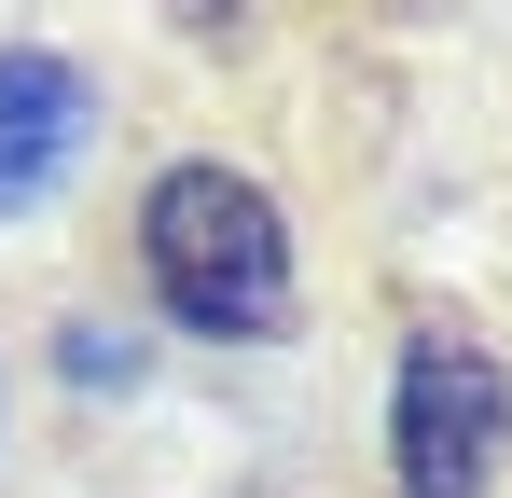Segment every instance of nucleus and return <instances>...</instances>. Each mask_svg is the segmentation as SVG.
<instances>
[{"instance_id":"1","label":"nucleus","mask_w":512,"mask_h":498,"mask_svg":"<svg viewBox=\"0 0 512 498\" xmlns=\"http://www.w3.org/2000/svg\"><path fill=\"white\" fill-rule=\"evenodd\" d=\"M139 263H153L180 332H277L291 319V236H277L263 180H236V166H167L153 208H139Z\"/></svg>"},{"instance_id":"2","label":"nucleus","mask_w":512,"mask_h":498,"mask_svg":"<svg viewBox=\"0 0 512 498\" xmlns=\"http://www.w3.org/2000/svg\"><path fill=\"white\" fill-rule=\"evenodd\" d=\"M499 443H512V388L485 346L429 332L402 360V402H388V457H402V498H485L499 485Z\"/></svg>"},{"instance_id":"3","label":"nucleus","mask_w":512,"mask_h":498,"mask_svg":"<svg viewBox=\"0 0 512 498\" xmlns=\"http://www.w3.org/2000/svg\"><path fill=\"white\" fill-rule=\"evenodd\" d=\"M84 125H97V97L70 56H0V208H42L84 153Z\"/></svg>"},{"instance_id":"4","label":"nucleus","mask_w":512,"mask_h":498,"mask_svg":"<svg viewBox=\"0 0 512 498\" xmlns=\"http://www.w3.org/2000/svg\"><path fill=\"white\" fill-rule=\"evenodd\" d=\"M180 14H250V0H180Z\"/></svg>"}]
</instances>
